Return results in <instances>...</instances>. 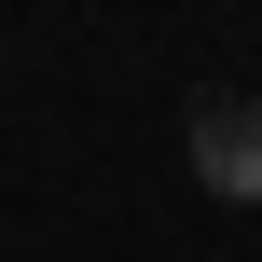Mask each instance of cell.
Segmentation results:
<instances>
[{"label": "cell", "instance_id": "1", "mask_svg": "<svg viewBox=\"0 0 262 262\" xmlns=\"http://www.w3.org/2000/svg\"><path fill=\"white\" fill-rule=\"evenodd\" d=\"M193 180L221 207H262V97H193Z\"/></svg>", "mask_w": 262, "mask_h": 262}]
</instances>
